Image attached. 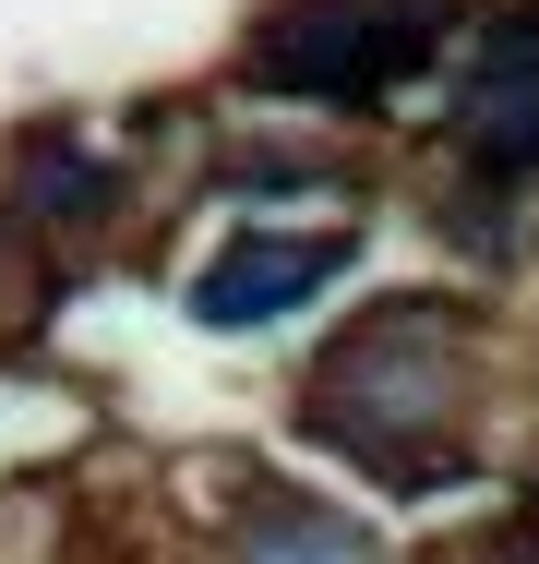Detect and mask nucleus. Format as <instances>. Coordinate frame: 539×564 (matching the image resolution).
Returning a JSON list of instances; mask_svg holds the SVG:
<instances>
[{
    "instance_id": "obj_1",
    "label": "nucleus",
    "mask_w": 539,
    "mask_h": 564,
    "mask_svg": "<svg viewBox=\"0 0 539 564\" xmlns=\"http://www.w3.org/2000/svg\"><path fill=\"white\" fill-rule=\"evenodd\" d=\"M420 24H384V12H300L252 48L264 85H300V97H372L384 73H408Z\"/></svg>"
},
{
    "instance_id": "obj_2",
    "label": "nucleus",
    "mask_w": 539,
    "mask_h": 564,
    "mask_svg": "<svg viewBox=\"0 0 539 564\" xmlns=\"http://www.w3.org/2000/svg\"><path fill=\"white\" fill-rule=\"evenodd\" d=\"M336 264H348V240H228L205 264V289H193V313H205V325H264L276 301L323 289Z\"/></svg>"
},
{
    "instance_id": "obj_3",
    "label": "nucleus",
    "mask_w": 539,
    "mask_h": 564,
    "mask_svg": "<svg viewBox=\"0 0 539 564\" xmlns=\"http://www.w3.org/2000/svg\"><path fill=\"white\" fill-rule=\"evenodd\" d=\"M468 132H480L492 169H528L539 156V24H504L492 36L480 85H468Z\"/></svg>"
},
{
    "instance_id": "obj_4",
    "label": "nucleus",
    "mask_w": 539,
    "mask_h": 564,
    "mask_svg": "<svg viewBox=\"0 0 539 564\" xmlns=\"http://www.w3.org/2000/svg\"><path fill=\"white\" fill-rule=\"evenodd\" d=\"M252 564H384L348 517H323V505H276L264 529H252Z\"/></svg>"
}]
</instances>
